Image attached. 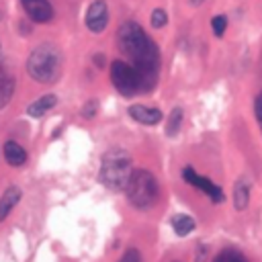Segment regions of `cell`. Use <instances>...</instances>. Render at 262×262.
I'll use <instances>...</instances> for the list:
<instances>
[{"label": "cell", "mask_w": 262, "mask_h": 262, "mask_svg": "<svg viewBox=\"0 0 262 262\" xmlns=\"http://www.w3.org/2000/svg\"><path fill=\"white\" fill-rule=\"evenodd\" d=\"M119 262H141V254H139V250L137 248H129L123 256H121V260Z\"/></svg>", "instance_id": "20"}, {"label": "cell", "mask_w": 262, "mask_h": 262, "mask_svg": "<svg viewBox=\"0 0 262 262\" xmlns=\"http://www.w3.org/2000/svg\"><path fill=\"white\" fill-rule=\"evenodd\" d=\"M182 178H184L190 186H194V188L203 190V192L211 199V203H223V199H225L223 190H221L213 180H209V178H205V176L196 174V172H194V168L186 166V168L182 170Z\"/></svg>", "instance_id": "6"}, {"label": "cell", "mask_w": 262, "mask_h": 262, "mask_svg": "<svg viewBox=\"0 0 262 262\" xmlns=\"http://www.w3.org/2000/svg\"><path fill=\"white\" fill-rule=\"evenodd\" d=\"M108 25V8L104 0H94L88 10H86V27L92 33H100L104 31V27Z\"/></svg>", "instance_id": "7"}, {"label": "cell", "mask_w": 262, "mask_h": 262, "mask_svg": "<svg viewBox=\"0 0 262 262\" xmlns=\"http://www.w3.org/2000/svg\"><path fill=\"white\" fill-rule=\"evenodd\" d=\"M203 2H205V0H190L192 6H199V4H203Z\"/></svg>", "instance_id": "24"}, {"label": "cell", "mask_w": 262, "mask_h": 262, "mask_svg": "<svg viewBox=\"0 0 262 262\" xmlns=\"http://www.w3.org/2000/svg\"><path fill=\"white\" fill-rule=\"evenodd\" d=\"M117 45L129 63L143 76L147 88L151 90L158 74H160V49L158 45L145 35L141 25L135 20H127L117 31Z\"/></svg>", "instance_id": "1"}, {"label": "cell", "mask_w": 262, "mask_h": 262, "mask_svg": "<svg viewBox=\"0 0 262 262\" xmlns=\"http://www.w3.org/2000/svg\"><path fill=\"white\" fill-rule=\"evenodd\" d=\"M25 12L35 23H49L53 18V8L49 0H20Z\"/></svg>", "instance_id": "8"}, {"label": "cell", "mask_w": 262, "mask_h": 262, "mask_svg": "<svg viewBox=\"0 0 262 262\" xmlns=\"http://www.w3.org/2000/svg\"><path fill=\"white\" fill-rule=\"evenodd\" d=\"M131 170L133 168H131L129 151L121 149V147H115V149H108L102 156L98 178L111 190H125V186L129 182V176H131Z\"/></svg>", "instance_id": "3"}, {"label": "cell", "mask_w": 262, "mask_h": 262, "mask_svg": "<svg viewBox=\"0 0 262 262\" xmlns=\"http://www.w3.org/2000/svg\"><path fill=\"white\" fill-rule=\"evenodd\" d=\"M180 125H182V108H172V113L168 115V121H166V133L170 137H174L178 131H180Z\"/></svg>", "instance_id": "16"}, {"label": "cell", "mask_w": 262, "mask_h": 262, "mask_svg": "<svg viewBox=\"0 0 262 262\" xmlns=\"http://www.w3.org/2000/svg\"><path fill=\"white\" fill-rule=\"evenodd\" d=\"M55 104H57V96H55V94H45V96L37 98L33 104H29L27 115L33 117V119H39V117H43L49 108H53Z\"/></svg>", "instance_id": "11"}, {"label": "cell", "mask_w": 262, "mask_h": 262, "mask_svg": "<svg viewBox=\"0 0 262 262\" xmlns=\"http://www.w3.org/2000/svg\"><path fill=\"white\" fill-rule=\"evenodd\" d=\"M111 82L123 96H135L139 92L149 90L143 76L129 61L123 59H115L111 63Z\"/></svg>", "instance_id": "5"}, {"label": "cell", "mask_w": 262, "mask_h": 262, "mask_svg": "<svg viewBox=\"0 0 262 262\" xmlns=\"http://www.w3.org/2000/svg\"><path fill=\"white\" fill-rule=\"evenodd\" d=\"M166 23H168L166 10H164V8H156V10L151 12V27H154V29H162Z\"/></svg>", "instance_id": "19"}, {"label": "cell", "mask_w": 262, "mask_h": 262, "mask_svg": "<svg viewBox=\"0 0 262 262\" xmlns=\"http://www.w3.org/2000/svg\"><path fill=\"white\" fill-rule=\"evenodd\" d=\"M125 192H127V201L135 209H141V211L151 209L160 199V186H158L156 176L143 168L131 170Z\"/></svg>", "instance_id": "4"}, {"label": "cell", "mask_w": 262, "mask_h": 262, "mask_svg": "<svg viewBox=\"0 0 262 262\" xmlns=\"http://www.w3.org/2000/svg\"><path fill=\"white\" fill-rule=\"evenodd\" d=\"M172 229H174L176 235L184 237V235H188V233L194 229V219L188 217V215H176V217L172 219Z\"/></svg>", "instance_id": "14"}, {"label": "cell", "mask_w": 262, "mask_h": 262, "mask_svg": "<svg viewBox=\"0 0 262 262\" xmlns=\"http://www.w3.org/2000/svg\"><path fill=\"white\" fill-rule=\"evenodd\" d=\"M4 160H6L10 166L18 168V166H23V164L27 162V151H25V147L18 145L16 141H6V143H4Z\"/></svg>", "instance_id": "12"}, {"label": "cell", "mask_w": 262, "mask_h": 262, "mask_svg": "<svg viewBox=\"0 0 262 262\" xmlns=\"http://www.w3.org/2000/svg\"><path fill=\"white\" fill-rule=\"evenodd\" d=\"M248 203H250V184L242 178L233 186V205L237 211H244L248 207Z\"/></svg>", "instance_id": "13"}, {"label": "cell", "mask_w": 262, "mask_h": 262, "mask_svg": "<svg viewBox=\"0 0 262 262\" xmlns=\"http://www.w3.org/2000/svg\"><path fill=\"white\" fill-rule=\"evenodd\" d=\"M127 113H129V117L133 121H137L141 125H158L162 121V117H164L162 111L149 108V106H143V104H131L127 108Z\"/></svg>", "instance_id": "9"}, {"label": "cell", "mask_w": 262, "mask_h": 262, "mask_svg": "<svg viewBox=\"0 0 262 262\" xmlns=\"http://www.w3.org/2000/svg\"><path fill=\"white\" fill-rule=\"evenodd\" d=\"M61 70V53L51 43H41L35 47L27 59V72L33 80L41 84H51L57 80Z\"/></svg>", "instance_id": "2"}, {"label": "cell", "mask_w": 262, "mask_h": 262, "mask_svg": "<svg viewBox=\"0 0 262 262\" xmlns=\"http://www.w3.org/2000/svg\"><path fill=\"white\" fill-rule=\"evenodd\" d=\"M12 92H14V78L6 72L0 78V108H4L8 104V100L12 98Z\"/></svg>", "instance_id": "15"}, {"label": "cell", "mask_w": 262, "mask_h": 262, "mask_svg": "<svg viewBox=\"0 0 262 262\" xmlns=\"http://www.w3.org/2000/svg\"><path fill=\"white\" fill-rule=\"evenodd\" d=\"M211 29L215 33V37H223L225 29H227V16L225 14H217L211 18Z\"/></svg>", "instance_id": "18"}, {"label": "cell", "mask_w": 262, "mask_h": 262, "mask_svg": "<svg viewBox=\"0 0 262 262\" xmlns=\"http://www.w3.org/2000/svg\"><path fill=\"white\" fill-rule=\"evenodd\" d=\"M254 111H256V119H258V123H260V127H262V92L256 96V102H254Z\"/></svg>", "instance_id": "22"}, {"label": "cell", "mask_w": 262, "mask_h": 262, "mask_svg": "<svg viewBox=\"0 0 262 262\" xmlns=\"http://www.w3.org/2000/svg\"><path fill=\"white\" fill-rule=\"evenodd\" d=\"M96 108H98L96 100H88V102H86V106L82 108V115H84L86 119H92V117H94V113H96Z\"/></svg>", "instance_id": "21"}, {"label": "cell", "mask_w": 262, "mask_h": 262, "mask_svg": "<svg viewBox=\"0 0 262 262\" xmlns=\"http://www.w3.org/2000/svg\"><path fill=\"white\" fill-rule=\"evenodd\" d=\"M213 262H248V260H246V256H244L242 252H237V250H233V248H227V250L219 252V254L213 258Z\"/></svg>", "instance_id": "17"}, {"label": "cell", "mask_w": 262, "mask_h": 262, "mask_svg": "<svg viewBox=\"0 0 262 262\" xmlns=\"http://www.w3.org/2000/svg\"><path fill=\"white\" fill-rule=\"evenodd\" d=\"M94 63H96L98 68H102V66H104V55H94Z\"/></svg>", "instance_id": "23"}, {"label": "cell", "mask_w": 262, "mask_h": 262, "mask_svg": "<svg viewBox=\"0 0 262 262\" xmlns=\"http://www.w3.org/2000/svg\"><path fill=\"white\" fill-rule=\"evenodd\" d=\"M18 201H20V188L18 186H8L2 192V196H0V221H4L10 215V211L16 207Z\"/></svg>", "instance_id": "10"}]
</instances>
